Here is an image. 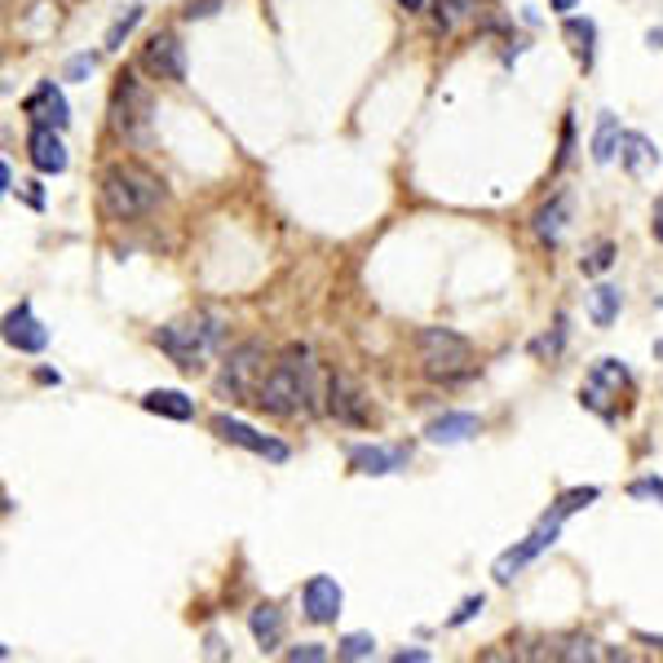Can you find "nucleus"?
Here are the masks:
<instances>
[{
    "instance_id": "1",
    "label": "nucleus",
    "mask_w": 663,
    "mask_h": 663,
    "mask_svg": "<svg viewBox=\"0 0 663 663\" xmlns=\"http://www.w3.org/2000/svg\"><path fill=\"white\" fill-rule=\"evenodd\" d=\"M314 398H318V389H314L310 350H305V346H288V350L270 363V372L261 376L253 407L266 411V416H283V420H288V416H310V411H314Z\"/></svg>"
},
{
    "instance_id": "2",
    "label": "nucleus",
    "mask_w": 663,
    "mask_h": 663,
    "mask_svg": "<svg viewBox=\"0 0 663 663\" xmlns=\"http://www.w3.org/2000/svg\"><path fill=\"white\" fill-rule=\"evenodd\" d=\"M97 203L111 221H138L164 203V182L142 164H111L97 182Z\"/></svg>"
},
{
    "instance_id": "3",
    "label": "nucleus",
    "mask_w": 663,
    "mask_h": 663,
    "mask_svg": "<svg viewBox=\"0 0 663 663\" xmlns=\"http://www.w3.org/2000/svg\"><path fill=\"white\" fill-rule=\"evenodd\" d=\"M416 359H420V372L429 381H465L474 372V346L452 327H420L416 332Z\"/></svg>"
},
{
    "instance_id": "4",
    "label": "nucleus",
    "mask_w": 663,
    "mask_h": 663,
    "mask_svg": "<svg viewBox=\"0 0 663 663\" xmlns=\"http://www.w3.org/2000/svg\"><path fill=\"white\" fill-rule=\"evenodd\" d=\"M221 341V318L217 314H190V318H177V323H164L155 332V346L182 368V372H199L203 359L217 350Z\"/></svg>"
},
{
    "instance_id": "5",
    "label": "nucleus",
    "mask_w": 663,
    "mask_h": 663,
    "mask_svg": "<svg viewBox=\"0 0 663 663\" xmlns=\"http://www.w3.org/2000/svg\"><path fill=\"white\" fill-rule=\"evenodd\" d=\"M261 376H266V346L261 341H244V346H235L226 354V363H221L217 394L231 398V403H253Z\"/></svg>"
},
{
    "instance_id": "6",
    "label": "nucleus",
    "mask_w": 663,
    "mask_h": 663,
    "mask_svg": "<svg viewBox=\"0 0 663 663\" xmlns=\"http://www.w3.org/2000/svg\"><path fill=\"white\" fill-rule=\"evenodd\" d=\"M632 389V376L619 359H597L584 376V389H580V403L589 411H597L602 420H615L619 416V398Z\"/></svg>"
},
{
    "instance_id": "7",
    "label": "nucleus",
    "mask_w": 663,
    "mask_h": 663,
    "mask_svg": "<svg viewBox=\"0 0 663 663\" xmlns=\"http://www.w3.org/2000/svg\"><path fill=\"white\" fill-rule=\"evenodd\" d=\"M558 535H562V522H548V517H539V526L526 535V539H517L513 548H504L500 558H496V567H491V575H496V584H509L517 571H526L544 548H552L558 544Z\"/></svg>"
},
{
    "instance_id": "8",
    "label": "nucleus",
    "mask_w": 663,
    "mask_h": 663,
    "mask_svg": "<svg viewBox=\"0 0 663 663\" xmlns=\"http://www.w3.org/2000/svg\"><path fill=\"white\" fill-rule=\"evenodd\" d=\"M111 125H116V133H125V138H138L151 125V93H147L142 80H133V75L120 80L116 97H111Z\"/></svg>"
},
{
    "instance_id": "9",
    "label": "nucleus",
    "mask_w": 663,
    "mask_h": 663,
    "mask_svg": "<svg viewBox=\"0 0 663 663\" xmlns=\"http://www.w3.org/2000/svg\"><path fill=\"white\" fill-rule=\"evenodd\" d=\"M212 433L221 438V442H231V447H244V452H253V456H266V461H275V465H283L288 461V442H279V438H270V433H257L253 424H244V420H235V416H212Z\"/></svg>"
},
{
    "instance_id": "10",
    "label": "nucleus",
    "mask_w": 663,
    "mask_h": 663,
    "mask_svg": "<svg viewBox=\"0 0 663 663\" xmlns=\"http://www.w3.org/2000/svg\"><path fill=\"white\" fill-rule=\"evenodd\" d=\"M327 411L337 416L341 424H350V429H368L372 424V403H368L363 385L354 376H346V372L327 376Z\"/></svg>"
},
{
    "instance_id": "11",
    "label": "nucleus",
    "mask_w": 663,
    "mask_h": 663,
    "mask_svg": "<svg viewBox=\"0 0 663 663\" xmlns=\"http://www.w3.org/2000/svg\"><path fill=\"white\" fill-rule=\"evenodd\" d=\"M142 71H151L155 80H173V84H182L186 80V49H182V40L177 36H151L147 40V49H142Z\"/></svg>"
},
{
    "instance_id": "12",
    "label": "nucleus",
    "mask_w": 663,
    "mask_h": 663,
    "mask_svg": "<svg viewBox=\"0 0 663 663\" xmlns=\"http://www.w3.org/2000/svg\"><path fill=\"white\" fill-rule=\"evenodd\" d=\"M407 461H411L407 447H381V442H359V447H350V465L363 478H389V474L407 469Z\"/></svg>"
},
{
    "instance_id": "13",
    "label": "nucleus",
    "mask_w": 663,
    "mask_h": 663,
    "mask_svg": "<svg viewBox=\"0 0 663 663\" xmlns=\"http://www.w3.org/2000/svg\"><path fill=\"white\" fill-rule=\"evenodd\" d=\"M23 111H27V120L32 125H45V129H67L71 125V111H67V97H62V89L54 84V80H45V84H36V93L23 102Z\"/></svg>"
},
{
    "instance_id": "14",
    "label": "nucleus",
    "mask_w": 663,
    "mask_h": 663,
    "mask_svg": "<svg viewBox=\"0 0 663 663\" xmlns=\"http://www.w3.org/2000/svg\"><path fill=\"white\" fill-rule=\"evenodd\" d=\"M341 602H346V593H341V584L332 580V575H310V584L301 593L305 619H314V624H332V619L341 615Z\"/></svg>"
},
{
    "instance_id": "15",
    "label": "nucleus",
    "mask_w": 663,
    "mask_h": 663,
    "mask_svg": "<svg viewBox=\"0 0 663 663\" xmlns=\"http://www.w3.org/2000/svg\"><path fill=\"white\" fill-rule=\"evenodd\" d=\"M5 341L19 350V354H40L49 346V332L45 323L32 314V305H19L5 314Z\"/></svg>"
},
{
    "instance_id": "16",
    "label": "nucleus",
    "mask_w": 663,
    "mask_h": 663,
    "mask_svg": "<svg viewBox=\"0 0 663 663\" xmlns=\"http://www.w3.org/2000/svg\"><path fill=\"white\" fill-rule=\"evenodd\" d=\"M27 155H32V164H36V173H49V177H58V173H67V147H62V138H58V129H45V125H32V133H27Z\"/></svg>"
},
{
    "instance_id": "17",
    "label": "nucleus",
    "mask_w": 663,
    "mask_h": 663,
    "mask_svg": "<svg viewBox=\"0 0 663 663\" xmlns=\"http://www.w3.org/2000/svg\"><path fill=\"white\" fill-rule=\"evenodd\" d=\"M478 429H482V420L474 411H447V416L429 420L424 438L433 442V447H461V442H469Z\"/></svg>"
},
{
    "instance_id": "18",
    "label": "nucleus",
    "mask_w": 663,
    "mask_h": 663,
    "mask_svg": "<svg viewBox=\"0 0 663 663\" xmlns=\"http://www.w3.org/2000/svg\"><path fill=\"white\" fill-rule=\"evenodd\" d=\"M567 221H571V195L562 190V195H552V199L535 212V235H539L544 244H562Z\"/></svg>"
},
{
    "instance_id": "19",
    "label": "nucleus",
    "mask_w": 663,
    "mask_h": 663,
    "mask_svg": "<svg viewBox=\"0 0 663 663\" xmlns=\"http://www.w3.org/2000/svg\"><path fill=\"white\" fill-rule=\"evenodd\" d=\"M562 36L571 40V54H575V62L589 71V67H593V58H597V23H593V19H571V14H567V23H562Z\"/></svg>"
},
{
    "instance_id": "20",
    "label": "nucleus",
    "mask_w": 663,
    "mask_h": 663,
    "mask_svg": "<svg viewBox=\"0 0 663 663\" xmlns=\"http://www.w3.org/2000/svg\"><path fill=\"white\" fill-rule=\"evenodd\" d=\"M142 411L168 416V420H190V416H195V398H186L182 389H151V394L142 398Z\"/></svg>"
},
{
    "instance_id": "21",
    "label": "nucleus",
    "mask_w": 663,
    "mask_h": 663,
    "mask_svg": "<svg viewBox=\"0 0 663 663\" xmlns=\"http://www.w3.org/2000/svg\"><path fill=\"white\" fill-rule=\"evenodd\" d=\"M248 628H253L261 654H270V650H279V641H283V610H279V606H257V610L248 615Z\"/></svg>"
},
{
    "instance_id": "22",
    "label": "nucleus",
    "mask_w": 663,
    "mask_h": 663,
    "mask_svg": "<svg viewBox=\"0 0 663 663\" xmlns=\"http://www.w3.org/2000/svg\"><path fill=\"white\" fill-rule=\"evenodd\" d=\"M619 160H624V168H628L632 177H641L650 164H659V147H654L645 133H624V142H619Z\"/></svg>"
},
{
    "instance_id": "23",
    "label": "nucleus",
    "mask_w": 663,
    "mask_h": 663,
    "mask_svg": "<svg viewBox=\"0 0 663 663\" xmlns=\"http://www.w3.org/2000/svg\"><path fill=\"white\" fill-rule=\"evenodd\" d=\"M474 19H478V0H433V23L442 32H461Z\"/></svg>"
},
{
    "instance_id": "24",
    "label": "nucleus",
    "mask_w": 663,
    "mask_h": 663,
    "mask_svg": "<svg viewBox=\"0 0 663 663\" xmlns=\"http://www.w3.org/2000/svg\"><path fill=\"white\" fill-rule=\"evenodd\" d=\"M619 142H624L619 120L610 116V111H602V116H597V133H593V160H597V164H610L615 151H619Z\"/></svg>"
},
{
    "instance_id": "25",
    "label": "nucleus",
    "mask_w": 663,
    "mask_h": 663,
    "mask_svg": "<svg viewBox=\"0 0 663 663\" xmlns=\"http://www.w3.org/2000/svg\"><path fill=\"white\" fill-rule=\"evenodd\" d=\"M597 496H602L597 487H575V491H562V496H558V504H552V509H548L544 517H548V522H567L571 513H580V509H589V504H593Z\"/></svg>"
},
{
    "instance_id": "26",
    "label": "nucleus",
    "mask_w": 663,
    "mask_h": 663,
    "mask_svg": "<svg viewBox=\"0 0 663 663\" xmlns=\"http://www.w3.org/2000/svg\"><path fill=\"white\" fill-rule=\"evenodd\" d=\"M619 288H610V283H602V288H593V296H589V314H593V323L597 327H610L615 318H619Z\"/></svg>"
},
{
    "instance_id": "27",
    "label": "nucleus",
    "mask_w": 663,
    "mask_h": 663,
    "mask_svg": "<svg viewBox=\"0 0 663 663\" xmlns=\"http://www.w3.org/2000/svg\"><path fill=\"white\" fill-rule=\"evenodd\" d=\"M376 654V641L368 637V632H350V637H341V645H337V659H372Z\"/></svg>"
},
{
    "instance_id": "28",
    "label": "nucleus",
    "mask_w": 663,
    "mask_h": 663,
    "mask_svg": "<svg viewBox=\"0 0 663 663\" xmlns=\"http://www.w3.org/2000/svg\"><path fill=\"white\" fill-rule=\"evenodd\" d=\"M138 23H142V10H129V14H125V19L116 23V27L106 32V49H120V45H125V36H129V32L138 27Z\"/></svg>"
},
{
    "instance_id": "29",
    "label": "nucleus",
    "mask_w": 663,
    "mask_h": 663,
    "mask_svg": "<svg viewBox=\"0 0 663 663\" xmlns=\"http://www.w3.org/2000/svg\"><path fill=\"white\" fill-rule=\"evenodd\" d=\"M610 261H615V244H597L589 257H584V275H602V270H610Z\"/></svg>"
},
{
    "instance_id": "30",
    "label": "nucleus",
    "mask_w": 663,
    "mask_h": 663,
    "mask_svg": "<svg viewBox=\"0 0 663 663\" xmlns=\"http://www.w3.org/2000/svg\"><path fill=\"white\" fill-rule=\"evenodd\" d=\"M221 5H226V0H186V5H182V19H186V23H199V19H212Z\"/></svg>"
},
{
    "instance_id": "31",
    "label": "nucleus",
    "mask_w": 663,
    "mask_h": 663,
    "mask_svg": "<svg viewBox=\"0 0 663 663\" xmlns=\"http://www.w3.org/2000/svg\"><path fill=\"white\" fill-rule=\"evenodd\" d=\"M628 496H637V500H659V504H663V478H637V482L628 487Z\"/></svg>"
},
{
    "instance_id": "32",
    "label": "nucleus",
    "mask_w": 663,
    "mask_h": 663,
    "mask_svg": "<svg viewBox=\"0 0 663 663\" xmlns=\"http://www.w3.org/2000/svg\"><path fill=\"white\" fill-rule=\"evenodd\" d=\"M552 659H602L593 641H567V650H552Z\"/></svg>"
},
{
    "instance_id": "33",
    "label": "nucleus",
    "mask_w": 663,
    "mask_h": 663,
    "mask_svg": "<svg viewBox=\"0 0 663 663\" xmlns=\"http://www.w3.org/2000/svg\"><path fill=\"white\" fill-rule=\"evenodd\" d=\"M288 659H292V663H301V659H305V663H323V659H327V645H314V641H310V645H292Z\"/></svg>"
},
{
    "instance_id": "34",
    "label": "nucleus",
    "mask_w": 663,
    "mask_h": 663,
    "mask_svg": "<svg viewBox=\"0 0 663 663\" xmlns=\"http://www.w3.org/2000/svg\"><path fill=\"white\" fill-rule=\"evenodd\" d=\"M478 610H482V597H469V602H465V606H461V610H456V615H452L447 624H452V628H461V624H469V619H474Z\"/></svg>"
},
{
    "instance_id": "35",
    "label": "nucleus",
    "mask_w": 663,
    "mask_h": 663,
    "mask_svg": "<svg viewBox=\"0 0 663 663\" xmlns=\"http://www.w3.org/2000/svg\"><path fill=\"white\" fill-rule=\"evenodd\" d=\"M650 235L663 244V195L654 199V212H650Z\"/></svg>"
},
{
    "instance_id": "36",
    "label": "nucleus",
    "mask_w": 663,
    "mask_h": 663,
    "mask_svg": "<svg viewBox=\"0 0 663 663\" xmlns=\"http://www.w3.org/2000/svg\"><path fill=\"white\" fill-rule=\"evenodd\" d=\"M84 71H93V58H71V67H67V80H80Z\"/></svg>"
},
{
    "instance_id": "37",
    "label": "nucleus",
    "mask_w": 663,
    "mask_h": 663,
    "mask_svg": "<svg viewBox=\"0 0 663 663\" xmlns=\"http://www.w3.org/2000/svg\"><path fill=\"white\" fill-rule=\"evenodd\" d=\"M567 160H571V120H567V129H562V151H558V168H567Z\"/></svg>"
},
{
    "instance_id": "38",
    "label": "nucleus",
    "mask_w": 663,
    "mask_h": 663,
    "mask_svg": "<svg viewBox=\"0 0 663 663\" xmlns=\"http://www.w3.org/2000/svg\"><path fill=\"white\" fill-rule=\"evenodd\" d=\"M394 659H398V663H407V659H411V663H424V659H429V650H398Z\"/></svg>"
},
{
    "instance_id": "39",
    "label": "nucleus",
    "mask_w": 663,
    "mask_h": 663,
    "mask_svg": "<svg viewBox=\"0 0 663 663\" xmlns=\"http://www.w3.org/2000/svg\"><path fill=\"white\" fill-rule=\"evenodd\" d=\"M575 5H580V0H548V10H552V14H571Z\"/></svg>"
},
{
    "instance_id": "40",
    "label": "nucleus",
    "mask_w": 663,
    "mask_h": 663,
    "mask_svg": "<svg viewBox=\"0 0 663 663\" xmlns=\"http://www.w3.org/2000/svg\"><path fill=\"white\" fill-rule=\"evenodd\" d=\"M637 641H645V645H654V650H663V632H637Z\"/></svg>"
},
{
    "instance_id": "41",
    "label": "nucleus",
    "mask_w": 663,
    "mask_h": 663,
    "mask_svg": "<svg viewBox=\"0 0 663 663\" xmlns=\"http://www.w3.org/2000/svg\"><path fill=\"white\" fill-rule=\"evenodd\" d=\"M0 186L14 190V168H10V164H0Z\"/></svg>"
},
{
    "instance_id": "42",
    "label": "nucleus",
    "mask_w": 663,
    "mask_h": 663,
    "mask_svg": "<svg viewBox=\"0 0 663 663\" xmlns=\"http://www.w3.org/2000/svg\"><path fill=\"white\" fill-rule=\"evenodd\" d=\"M398 5H403L407 14H420V10H424V0H398Z\"/></svg>"
},
{
    "instance_id": "43",
    "label": "nucleus",
    "mask_w": 663,
    "mask_h": 663,
    "mask_svg": "<svg viewBox=\"0 0 663 663\" xmlns=\"http://www.w3.org/2000/svg\"><path fill=\"white\" fill-rule=\"evenodd\" d=\"M654 354H659V359H663V341H659V346H654Z\"/></svg>"
}]
</instances>
